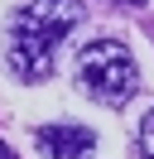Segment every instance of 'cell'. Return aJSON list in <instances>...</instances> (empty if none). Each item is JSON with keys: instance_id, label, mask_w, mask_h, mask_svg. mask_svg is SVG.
<instances>
[{"instance_id": "1", "label": "cell", "mask_w": 154, "mask_h": 159, "mask_svg": "<svg viewBox=\"0 0 154 159\" xmlns=\"http://www.w3.org/2000/svg\"><path fill=\"white\" fill-rule=\"evenodd\" d=\"M77 87L101 106H125L140 92V68H135L130 48L116 39H96L77 53Z\"/></svg>"}, {"instance_id": "2", "label": "cell", "mask_w": 154, "mask_h": 159, "mask_svg": "<svg viewBox=\"0 0 154 159\" xmlns=\"http://www.w3.org/2000/svg\"><path fill=\"white\" fill-rule=\"evenodd\" d=\"M87 20V10H82V0H29L24 10L15 15V24L19 29H29V34H38L43 43H63L67 34L77 29V24Z\"/></svg>"}, {"instance_id": "3", "label": "cell", "mask_w": 154, "mask_h": 159, "mask_svg": "<svg viewBox=\"0 0 154 159\" xmlns=\"http://www.w3.org/2000/svg\"><path fill=\"white\" fill-rule=\"evenodd\" d=\"M5 58H10V72L19 82H43L53 72V43H43L38 34L10 24V43H5Z\"/></svg>"}, {"instance_id": "4", "label": "cell", "mask_w": 154, "mask_h": 159, "mask_svg": "<svg viewBox=\"0 0 154 159\" xmlns=\"http://www.w3.org/2000/svg\"><path fill=\"white\" fill-rule=\"evenodd\" d=\"M34 145L43 149L48 159H92L96 135L87 125H38L34 130Z\"/></svg>"}, {"instance_id": "5", "label": "cell", "mask_w": 154, "mask_h": 159, "mask_svg": "<svg viewBox=\"0 0 154 159\" xmlns=\"http://www.w3.org/2000/svg\"><path fill=\"white\" fill-rule=\"evenodd\" d=\"M140 149H144V159H154V111L144 116V125H140Z\"/></svg>"}, {"instance_id": "6", "label": "cell", "mask_w": 154, "mask_h": 159, "mask_svg": "<svg viewBox=\"0 0 154 159\" xmlns=\"http://www.w3.org/2000/svg\"><path fill=\"white\" fill-rule=\"evenodd\" d=\"M111 5H125V10H140V5H149V0H111Z\"/></svg>"}, {"instance_id": "7", "label": "cell", "mask_w": 154, "mask_h": 159, "mask_svg": "<svg viewBox=\"0 0 154 159\" xmlns=\"http://www.w3.org/2000/svg\"><path fill=\"white\" fill-rule=\"evenodd\" d=\"M0 159H15V154H10V149H5V145H0Z\"/></svg>"}]
</instances>
